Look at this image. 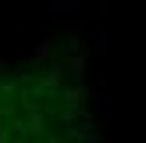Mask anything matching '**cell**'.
Instances as JSON below:
<instances>
[{
  "label": "cell",
  "instance_id": "1",
  "mask_svg": "<svg viewBox=\"0 0 146 143\" xmlns=\"http://www.w3.org/2000/svg\"><path fill=\"white\" fill-rule=\"evenodd\" d=\"M7 104H11V93H7V90H0V122H4V111H7Z\"/></svg>",
  "mask_w": 146,
  "mask_h": 143
}]
</instances>
